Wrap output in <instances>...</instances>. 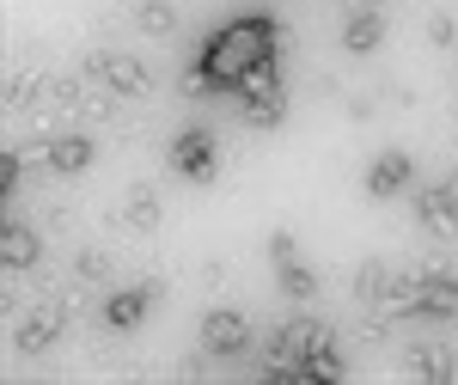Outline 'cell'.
I'll return each instance as SVG.
<instances>
[{
    "label": "cell",
    "instance_id": "23",
    "mask_svg": "<svg viewBox=\"0 0 458 385\" xmlns=\"http://www.w3.org/2000/svg\"><path fill=\"white\" fill-rule=\"evenodd\" d=\"M49 105H80V80L73 73H49Z\"/></svg>",
    "mask_w": 458,
    "mask_h": 385
},
{
    "label": "cell",
    "instance_id": "20",
    "mask_svg": "<svg viewBox=\"0 0 458 385\" xmlns=\"http://www.w3.org/2000/svg\"><path fill=\"white\" fill-rule=\"evenodd\" d=\"M0 98H6V110H31V98H49V73H13Z\"/></svg>",
    "mask_w": 458,
    "mask_h": 385
},
{
    "label": "cell",
    "instance_id": "18",
    "mask_svg": "<svg viewBox=\"0 0 458 385\" xmlns=\"http://www.w3.org/2000/svg\"><path fill=\"white\" fill-rule=\"evenodd\" d=\"M300 367H306V385H312V380L318 385H336L343 373H349V367H343V355H336V343H312Z\"/></svg>",
    "mask_w": 458,
    "mask_h": 385
},
{
    "label": "cell",
    "instance_id": "6",
    "mask_svg": "<svg viewBox=\"0 0 458 385\" xmlns=\"http://www.w3.org/2000/svg\"><path fill=\"white\" fill-rule=\"evenodd\" d=\"M269 263H276V276H282V294H287V300H318V276L300 263L293 233H269Z\"/></svg>",
    "mask_w": 458,
    "mask_h": 385
},
{
    "label": "cell",
    "instance_id": "4",
    "mask_svg": "<svg viewBox=\"0 0 458 385\" xmlns=\"http://www.w3.org/2000/svg\"><path fill=\"white\" fill-rule=\"evenodd\" d=\"M172 172L177 177H190V184H208L214 172H220V141L208 135V129H183V135L172 141Z\"/></svg>",
    "mask_w": 458,
    "mask_h": 385
},
{
    "label": "cell",
    "instance_id": "29",
    "mask_svg": "<svg viewBox=\"0 0 458 385\" xmlns=\"http://www.w3.org/2000/svg\"><path fill=\"white\" fill-rule=\"evenodd\" d=\"M360 6H386V0H360Z\"/></svg>",
    "mask_w": 458,
    "mask_h": 385
},
{
    "label": "cell",
    "instance_id": "19",
    "mask_svg": "<svg viewBox=\"0 0 458 385\" xmlns=\"http://www.w3.org/2000/svg\"><path fill=\"white\" fill-rule=\"evenodd\" d=\"M135 25H141L147 37H177V25H183V19H177L172 0H141V6H135Z\"/></svg>",
    "mask_w": 458,
    "mask_h": 385
},
{
    "label": "cell",
    "instance_id": "7",
    "mask_svg": "<svg viewBox=\"0 0 458 385\" xmlns=\"http://www.w3.org/2000/svg\"><path fill=\"white\" fill-rule=\"evenodd\" d=\"M250 349V318L233 306H214L202 318V355H245Z\"/></svg>",
    "mask_w": 458,
    "mask_h": 385
},
{
    "label": "cell",
    "instance_id": "10",
    "mask_svg": "<svg viewBox=\"0 0 458 385\" xmlns=\"http://www.w3.org/2000/svg\"><path fill=\"white\" fill-rule=\"evenodd\" d=\"M92 159H98L92 135H49V147H43V166H49L55 177H80V172H92Z\"/></svg>",
    "mask_w": 458,
    "mask_h": 385
},
{
    "label": "cell",
    "instance_id": "2",
    "mask_svg": "<svg viewBox=\"0 0 458 385\" xmlns=\"http://www.w3.org/2000/svg\"><path fill=\"white\" fill-rule=\"evenodd\" d=\"M86 73L116 92V98H153V73H147L141 56H123V49H92L86 56Z\"/></svg>",
    "mask_w": 458,
    "mask_h": 385
},
{
    "label": "cell",
    "instance_id": "9",
    "mask_svg": "<svg viewBox=\"0 0 458 385\" xmlns=\"http://www.w3.org/2000/svg\"><path fill=\"white\" fill-rule=\"evenodd\" d=\"M110 220H123L129 233H159V220H165V202H159V190L153 184H135L116 209H110Z\"/></svg>",
    "mask_w": 458,
    "mask_h": 385
},
{
    "label": "cell",
    "instance_id": "13",
    "mask_svg": "<svg viewBox=\"0 0 458 385\" xmlns=\"http://www.w3.org/2000/svg\"><path fill=\"white\" fill-rule=\"evenodd\" d=\"M379 37H386V13H379V6L349 13V25H343V49H349V56H373Z\"/></svg>",
    "mask_w": 458,
    "mask_h": 385
},
{
    "label": "cell",
    "instance_id": "26",
    "mask_svg": "<svg viewBox=\"0 0 458 385\" xmlns=\"http://www.w3.org/2000/svg\"><path fill=\"white\" fill-rule=\"evenodd\" d=\"M226 281H233V270H226V263H202V287H226Z\"/></svg>",
    "mask_w": 458,
    "mask_h": 385
},
{
    "label": "cell",
    "instance_id": "24",
    "mask_svg": "<svg viewBox=\"0 0 458 385\" xmlns=\"http://www.w3.org/2000/svg\"><path fill=\"white\" fill-rule=\"evenodd\" d=\"M177 92H183V98H208V92H220V86H214V80H208L202 68H190V73H183V86H177Z\"/></svg>",
    "mask_w": 458,
    "mask_h": 385
},
{
    "label": "cell",
    "instance_id": "27",
    "mask_svg": "<svg viewBox=\"0 0 458 385\" xmlns=\"http://www.w3.org/2000/svg\"><path fill=\"white\" fill-rule=\"evenodd\" d=\"M349 116H354V123H367V116H373V98H367V92H354V98H349Z\"/></svg>",
    "mask_w": 458,
    "mask_h": 385
},
{
    "label": "cell",
    "instance_id": "12",
    "mask_svg": "<svg viewBox=\"0 0 458 385\" xmlns=\"http://www.w3.org/2000/svg\"><path fill=\"white\" fill-rule=\"evenodd\" d=\"M416 220H422L434 239H458V196L440 184V190H416Z\"/></svg>",
    "mask_w": 458,
    "mask_h": 385
},
{
    "label": "cell",
    "instance_id": "8",
    "mask_svg": "<svg viewBox=\"0 0 458 385\" xmlns=\"http://www.w3.org/2000/svg\"><path fill=\"white\" fill-rule=\"evenodd\" d=\"M410 184H416V159H410V153H379L373 172H367V196H373V202H391V196H403Z\"/></svg>",
    "mask_w": 458,
    "mask_h": 385
},
{
    "label": "cell",
    "instance_id": "3",
    "mask_svg": "<svg viewBox=\"0 0 458 385\" xmlns=\"http://www.w3.org/2000/svg\"><path fill=\"white\" fill-rule=\"evenodd\" d=\"M73 312H80V300H43V306H31V312L19 318V330H13V343L25 355H43L62 343V330L73 324Z\"/></svg>",
    "mask_w": 458,
    "mask_h": 385
},
{
    "label": "cell",
    "instance_id": "11",
    "mask_svg": "<svg viewBox=\"0 0 458 385\" xmlns=\"http://www.w3.org/2000/svg\"><path fill=\"white\" fill-rule=\"evenodd\" d=\"M403 373L422 380V385H446L458 373V361H453L446 343H410V349H403Z\"/></svg>",
    "mask_w": 458,
    "mask_h": 385
},
{
    "label": "cell",
    "instance_id": "15",
    "mask_svg": "<svg viewBox=\"0 0 458 385\" xmlns=\"http://www.w3.org/2000/svg\"><path fill=\"white\" fill-rule=\"evenodd\" d=\"M239 116H245V129H263V135H276V129H282L287 123V98L282 92H269V98H239Z\"/></svg>",
    "mask_w": 458,
    "mask_h": 385
},
{
    "label": "cell",
    "instance_id": "14",
    "mask_svg": "<svg viewBox=\"0 0 458 385\" xmlns=\"http://www.w3.org/2000/svg\"><path fill=\"white\" fill-rule=\"evenodd\" d=\"M37 251H43V239H37L31 227H19V220H6V227H0V263H6L13 276H19V270H31Z\"/></svg>",
    "mask_w": 458,
    "mask_h": 385
},
{
    "label": "cell",
    "instance_id": "16",
    "mask_svg": "<svg viewBox=\"0 0 458 385\" xmlns=\"http://www.w3.org/2000/svg\"><path fill=\"white\" fill-rule=\"evenodd\" d=\"M422 318H458V276L422 281Z\"/></svg>",
    "mask_w": 458,
    "mask_h": 385
},
{
    "label": "cell",
    "instance_id": "28",
    "mask_svg": "<svg viewBox=\"0 0 458 385\" xmlns=\"http://www.w3.org/2000/svg\"><path fill=\"white\" fill-rule=\"evenodd\" d=\"M446 190H453V196H458V166H453V177H446Z\"/></svg>",
    "mask_w": 458,
    "mask_h": 385
},
{
    "label": "cell",
    "instance_id": "21",
    "mask_svg": "<svg viewBox=\"0 0 458 385\" xmlns=\"http://www.w3.org/2000/svg\"><path fill=\"white\" fill-rule=\"evenodd\" d=\"M386 287H391L386 263H360V270H354V306H379Z\"/></svg>",
    "mask_w": 458,
    "mask_h": 385
},
{
    "label": "cell",
    "instance_id": "22",
    "mask_svg": "<svg viewBox=\"0 0 458 385\" xmlns=\"http://www.w3.org/2000/svg\"><path fill=\"white\" fill-rule=\"evenodd\" d=\"M233 92H239V98H269V92H282V86H276V62H257V68H245Z\"/></svg>",
    "mask_w": 458,
    "mask_h": 385
},
{
    "label": "cell",
    "instance_id": "1",
    "mask_svg": "<svg viewBox=\"0 0 458 385\" xmlns=\"http://www.w3.org/2000/svg\"><path fill=\"white\" fill-rule=\"evenodd\" d=\"M276 49H282L276 19H269V13H250V19H239V25H226V31H214L208 43H202L196 68L208 73L220 92H233V86H239V73L257 68V62H276Z\"/></svg>",
    "mask_w": 458,
    "mask_h": 385
},
{
    "label": "cell",
    "instance_id": "25",
    "mask_svg": "<svg viewBox=\"0 0 458 385\" xmlns=\"http://www.w3.org/2000/svg\"><path fill=\"white\" fill-rule=\"evenodd\" d=\"M428 43H434V49H453V43H458V25L446 19V13H440V19L428 25Z\"/></svg>",
    "mask_w": 458,
    "mask_h": 385
},
{
    "label": "cell",
    "instance_id": "17",
    "mask_svg": "<svg viewBox=\"0 0 458 385\" xmlns=\"http://www.w3.org/2000/svg\"><path fill=\"white\" fill-rule=\"evenodd\" d=\"M68 276L80 281V287H98V281H110V251L105 245H80L68 257Z\"/></svg>",
    "mask_w": 458,
    "mask_h": 385
},
{
    "label": "cell",
    "instance_id": "5",
    "mask_svg": "<svg viewBox=\"0 0 458 385\" xmlns=\"http://www.w3.org/2000/svg\"><path fill=\"white\" fill-rule=\"evenodd\" d=\"M165 300V281H141V287H116L105 300V324L110 330H141L147 312Z\"/></svg>",
    "mask_w": 458,
    "mask_h": 385
}]
</instances>
